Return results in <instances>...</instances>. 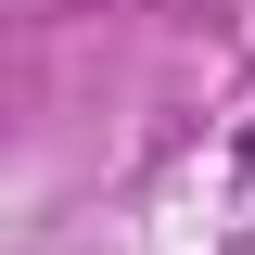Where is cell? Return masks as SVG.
Masks as SVG:
<instances>
[{
	"instance_id": "obj_1",
	"label": "cell",
	"mask_w": 255,
	"mask_h": 255,
	"mask_svg": "<svg viewBox=\"0 0 255 255\" xmlns=\"http://www.w3.org/2000/svg\"><path fill=\"white\" fill-rule=\"evenodd\" d=\"M243 153H255V140H243Z\"/></svg>"
}]
</instances>
